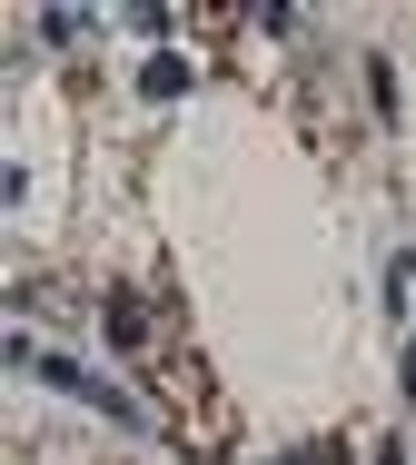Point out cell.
Segmentation results:
<instances>
[{"mask_svg":"<svg viewBox=\"0 0 416 465\" xmlns=\"http://www.w3.org/2000/svg\"><path fill=\"white\" fill-rule=\"evenodd\" d=\"M288 465H347V446H327V436H317V446H298Z\"/></svg>","mask_w":416,"mask_h":465,"instance_id":"obj_5","label":"cell"},{"mask_svg":"<svg viewBox=\"0 0 416 465\" xmlns=\"http://www.w3.org/2000/svg\"><path fill=\"white\" fill-rule=\"evenodd\" d=\"M40 40H50V50H80L90 20H80V10H40Z\"/></svg>","mask_w":416,"mask_h":465,"instance_id":"obj_4","label":"cell"},{"mask_svg":"<svg viewBox=\"0 0 416 465\" xmlns=\"http://www.w3.org/2000/svg\"><path fill=\"white\" fill-rule=\"evenodd\" d=\"M100 327H109V347H129V357H149V347H159V307H139L129 287L100 297Z\"/></svg>","mask_w":416,"mask_h":465,"instance_id":"obj_2","label":"cell"},{"mask_svg":"<svg viewBox=\"0 0 416 465\" xmlns=\"http://www.w3.org/2000/svg\"><path fill=\"white\" fill-rule=\"evenodd\" d=\"M139 90H149V99H179V90H189V60H179V50H159V60L139 70Z\"/></svg>","mask_w":416,"mask_h":465,"instance_id":"obj_3","label":"cell"},{"mask_svg":"<svg viewBox=\"0 0 416 465\" xmlns=\"http://www.w3.org/2000/svg\"><path fill=\"white\" fill-rule=\"evenodd\" d=\"M397 376H407V396H416V347H407V367H397Z\"/></svg>","mask_w":416,"mask_h":465,"instance_id":"obj_6","label":"cell"},{"mask_svg":"<svg viewBox=\"0 0 416 465\" xmlns=\"http://www.w3.org/2000/svg\"><path fill=\"white\" fill-rule=\"evenodd\" d=\"M40 386H60V396H80V406H100V416H119V426H149V406H139L129 386H109V376H90L80 357H40Z\"/></svg>","mask_w":416,"mask_h":465,"instance_id":"obj_1","label":"cell"}]
</instances>
